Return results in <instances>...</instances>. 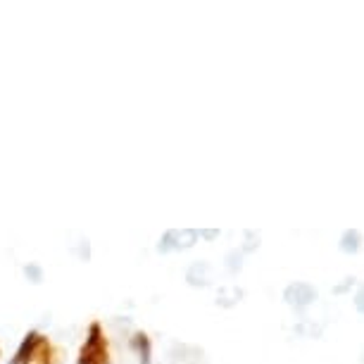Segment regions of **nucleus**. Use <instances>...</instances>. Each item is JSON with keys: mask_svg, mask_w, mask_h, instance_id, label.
<instances>
[{"mask_svg": "<svg viewBox=\"0 0 364 364\" xmlns=\"http://www.w3.org/2000/svg\"><path fill=\"white\" fill-rule=\"evenodd\" d=\"M10 364H58V350L46 333L29 331L19 343Z\"/></svg>", "mask_w": 364, "mask_h": 364, "instance_id": "obj_1", "label": "nucleus"}, {"mask_svg": "<svg viewBox=\"0 0 364 364\" xmlns=\"http://www.w3.org/2000/svg\"><path fill=\"white\" fill-rule=\"evenodd\" d=\"M77 364H109V341L98 319H93L86 328V341L79 348Z\"/></svg>", "mask_w": 364, "mask_h": 364, "instance_id": "obj_2", "label": "nucleus"}, {"mask_svg": "<svg viewBox=\"0 0 364 364\" xmlns=\"http://www.w3.org/2000/svg\"><path fill=\"white\" fill-rule=\"evenodd\" d=\"M196 236H198L196 231H169V233H164V238L160 240V252L188 248V245H193Z\"/></svg>", "mask_w": 364, "mask_h": 364, "instance_id": "obj_3", "label": "nucleus"}, {"mask_svg": "<svg viewBox=\"0 0 364 364\" xmlns=\"http://www.w3.org/2000/svg\"><path fill=\"white\" fill-rule=\"evenodd\" d=\"M132 348L136 350V355H139L141 364H150V360H153V346H150L148 333L136 331L134 338H132Z\"/></svg>", "mask_w": 364, "mask_h": 364, "instance_id": "obj_4", "label": "nucleus"}]
</instances>
